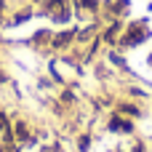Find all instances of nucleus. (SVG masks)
Instances as JSON below:
<instances>
[{"label":"nucleus","instance_id":"nucleus-1","mask_svg":"<svg viewBox=\"0 0 152 152\" xmlns=\"http://www.w3.org/2000/svg\"><path fill=\"white\" fill-rule=\"evenodd\" d=\"M0 128H3V115H0Z\"/></svg>","mask_w":152,"mask_h":152}]
</instances>
